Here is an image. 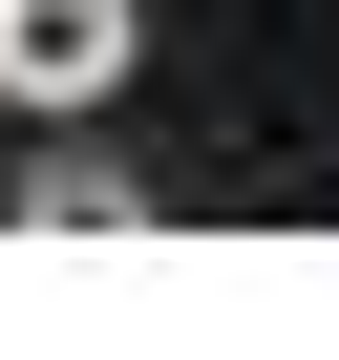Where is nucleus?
<instances>
[{
	"label": "nucleus",
	"mask_w": 339,
	"mask_h": 360,
	"mask_svg": "<svg viewBox=\"0 0 339 360\" xmlns=\"http://www.w3.org/2000/svg\"><path fill=\"white\" fill-rule=\"evenodd\" d=\"M127 85V0H0V106H106Z\"/></svg>",
	"instance_id": "1"
},
{
	"label": "nucleus",
	"mask_w": 339,
	"mask_h": 360,
	"mask_svg": "<svg viewBox=\"0 0 339 360\" xmlns=\"http://www.w3.org/2000/svg\"><path fill=\"white\" fill-rule=\"evenodd\" d=\"M22 233H106V255H127V233H148V169H127V148H43V169H22Z\"/></svg>",
	"instance_id": "2"
}]
</instances>
